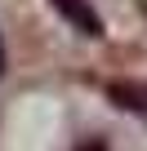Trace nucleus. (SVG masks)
I'll list each match as a JSON object with an SVG mask.
<instances>
[{
	"label": "nucleus",
	"instance_id": "nucleus-3",
	"mask_svg": "<svg viewBox=\"0 0 147 151\" xmlns=\"http://www.w3.org/2000/svg\"><path fill=\"white\" fill-rule=\"evenodd\" d=\"M0 71H5V40H0Z\"/></svg>",
	"mask_w": 147,
	"mask_h": 151
},
{
	"label": "nucleus",
	"instance_id": "nucleus-1",
	"mask_svg": "<svg viewBox=\"0 0 147 151\" xmlns=\"http://www.w3.org/2000/svg\"><path fill=\"white\" fill-rule=\"evenodd\" d=\"M49 5L76 27V31H85V36H103V18H98V9L89 5V0H49Z\"/></svg>",
	"mask_w": 147,
	"mask_h": 151
},
{
	"label": "nucleus",
	"instance_id": "nucleus-2",
	"mask_svg": "<svg viewBox=\"0 0 147 151\" xmlns=\"http://www.w3.org/2000/svg\"><path fill=\"white\" fill-rule=\"evenodd\" d=\"M107 98L120 111H134V116L147 120V80H112L107 85Z\"/></svg>",
	"mask_w": 147,
	"mask_h": 151
}]
</instances>
